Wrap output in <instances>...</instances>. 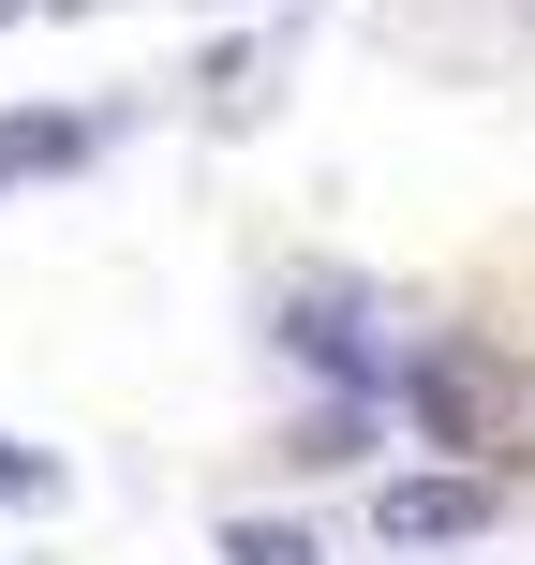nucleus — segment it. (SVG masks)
Segmentation results:
<instances>
[{
    "label": "nucleus",
    "instance_id": "obj_1",
    "mask_svg": "<svg viewBox=\"0 0 535 565\" xmlns=\"http://www.w3.org/2000/svg\"><path fill=\"white\" fill-rule=\"evenodd\" d=\"M372 536H387V551L491 536V477H387V491H372Z\"/></svg>",
    "mask_w": 535,
    "mask_h": 565
},
{
    "label": "nucleus",
    "instance_id": "obj_2",
    "mask_svg": "<svg viewBox=\"0 0 535 565\" xmlns=\"http://www.w3.org/2000/svg\"><path fill=\"white\" fill-rule=\"evenodd\" d=\"M282 342H298L312 372H342V387H402V358H387V342H357V312H342V298H282Z\"/></svg>",
    "mask_w": 535,
    "mask_h": 565
},
{
    "label": "nucleus",
    "instance_id": "obj_3",
    "mask_svg": "<svg viewBox=\"0 0 535 565\" xmlns=\"http://www.w3.org/2000/svg\"><path fill=\"white\" fill-rule=\"evenodd\" d=\"M60 164H89V119L75 105H15V119H0V194H15V179H60Z\"/></svg>",
    "mask_w": 535,
    "mask_h": 565
},
{
    "label": "nucleus",
    "instance_id": "obj_4",
    "mask_svg": "<svg viewBox=\"0 0 535 565\" xmlns=\"http://www.w3.org/2000/svg\"><path fill=\"white\" fill-rule=\"evenodd\" d=\"M60 491H75V477H60L45 447H15V431H0V507H60Z\"/></svg>",
    "mask_w": 535,
    "mask_h": 565
},
{
    "label": "nucleus",
    "instance_id": "obj_5",
    "mask_svg": "<svg viewBox=\"0 0 535 565\" xmlns=\"http://www.w3.org/2000/svg\"><path fill=\"white\" fill-rule=\"evenodd\" d=\"M224 565H312L298 521H224Z\"/></svg>",
    "mask_w": 535,
    "mask_h": 565
},
{
    "label": "nucleus",
    "instance_id": "obj_6",
    "mask_svg": "<svg viewBox=\"0 0 535 565\" xmlns=\"http://www.w3.org/2000/svg\"><path fill=\"white\" fill-rule=\"evenodd\" d=\"M30 15H89V0H30Z\"/></svg>",
    "mask_w": 535,
    "mask_h": 565
}]
</instances>
